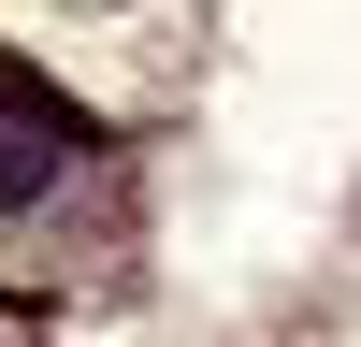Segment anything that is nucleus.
<instances>
[{
	"instance_id": "obj_1",
	"label": "nucleus",
	"mask_w": 361,
	"mask_h": 347,
	"mask_svg": "<svg viewBox=\"0 0 361 347\" xmlns=\"http://www.w3.org/2000/svg\"><path fill=\"white\" fill-rule=\"evenodd\" d=\"M58 174H73V116H58L29 73H0V217L58 202Z\"/></svg>"
}]
</instances>
